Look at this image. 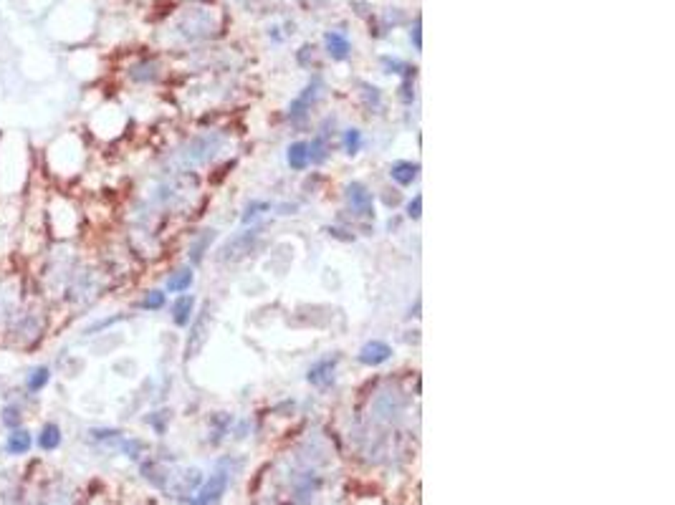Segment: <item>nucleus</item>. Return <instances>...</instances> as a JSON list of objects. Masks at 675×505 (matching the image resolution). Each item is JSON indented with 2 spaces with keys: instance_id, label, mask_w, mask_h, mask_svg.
<instances>
[{
  "instance_id": "nucleus-1",
  "label": "nucleus",
  "mask_w": 675,
  "mask_h": 505,
  "mask_svg": "<svg viewBox=\"0 0 675 505\" xmlns=\"http://www.w3.org/2000/svg\"><path fill=\"white\" fill-rule=\"evenodd\" d=\"M46 314L41 308V301H33V303H18L13 308V314L8 316L6 321L0 323L3 326V336L8 339V344L13 349H21V352H30L36 349L46 336Z\"/></svg>"
},
{
  "instance_id": "nucleus-2",
  "label": "nucleus",
  "mask_w": 675,
  "mask_h": 505,
  "mask_svg": "<svg viewBox=\"0 0 675 505\" xmlns=\"http://www.w3.org/2000/svg\"><path fill=\"white\" fill-rule=\"evenodd\" d=\"M53 379V369L48 364H33L28 372L23 374V394L36 399L38 394H44L48 384Z\"/></svg>"
},
{
  "instance_id": "nucleus-3",
  "label": "nucleus",
  "mask_w": 675,
  "mask_h": 505,
  "mask_svg": "<svg viewBox=\"0 0 675 505\" xmlns=\"http://www.w3.org/2000/svg\"><path fill=\"white\" fill-rule=\"evenodd\" d=\"M33 447H36V439H33V432L26 425L18 427V430H10L6 435V439H3V452L8 457H26V455H30Z\"/></svg>"
},
{
  "instance_id": "nucleus-4",
  "label": "nucleus",
  "mask_w": 675,
  "mask_h": 505,
  "mask_svg": "<svg viewBox=\"0 0 675 505\" xmlns=\"http://www.w3.org/2000/svg\"><path fill=\"white\" fill-rule=\"evenodd\" d=\"M33 439H36L38 452L51 455V452H56V450H61V445H64V430H61L59 422L46 419L44 425L38 427V432L33 435Z\"/></svg>"
},
{
  "instance_id": "nucleus-5",
  "label": "nucleus",
  "mask_w": 675,
  "mask_h": 505,
  "mask_svg": "<svg viewBox=\"0 0 675 505\" xmlns=\"http://www.w3.org/2000/svg\"><path fill=\"white\" fill-rule=\"evenodd\" d=\"M225 488H228L225 473H213L210 480L198 490V495H195L192 500H187V503L190 505H215L218 500H221L223 493H225Z\"/></svg>"
},
{
  "instance_id": "nucleus-6",
  "label": "nucleus",
  "mask_w": 675,
  "mask_h": 505,
  "mask_svg": "<svg viewBox=\"0 0 675 505\" xmlns=\"http://www.w3.org/2000/svg\"><path fill=\"white\" fill-rule=\"evenodd\" d=\"M346 200H349V205H352L360 215H364V218H372V215H375L372 192H369L362 182H352L349 187H346Z\"/></svg>"
},
{
  "instance_id": "nucleus-7",
  "label": "nucleus",
  "mask_w": 675,
  "mask_h": 505,
  "mask_svg": "<svg viewBox=\"0 0 675 505\" xmlns=\"http://www.w3.org/2000/svg\"><path fill=\"white\" fill-rule=\"evenodd\" d=\"M256 238H258V230H246L243 235H235L233 240L225 242V248L221 250V258L223 260H238L246 253H250V245H253Z\"/></svg>"
},
{
  "instance_id": "nucleus-8",
  "label": "nucleus",
  "mask_w": 675,
  "mask_h": 505,
  "mask_svg": "<svg viewBox=\"0 0 675 505\" xmlns=\"http://www.w3.org/2000/svg\"><path fill=\"white\" fill-rule=\"evenodd\" d=\"M392 356V349L385 341H367V344L360 349V361L364 366H380Z\"/></svg>"
},
{
  "instance_id": "nucleus-9",
  "label": "nucleus",
  "mask_w": 675,
  "mask_h": 505,
  "mask_svg": "<svg viewBox=\"0 0 675 505\" xmlns=\"http://www.w3.org/2000/svg\"><path fill=\"white\" fill-rule=\"evenodd\" d=\"M23 422H26V407L18 399H8L0 407V427H6L8 432H10V430L23 427Z\"/></svg>"
},
{
  "instance_id": "nucleus-10",
  "label": "nucleus",
  "mask_w": 675,
  "mask_h": 505,
  "mask_svg": "<svg viewBox=\"0 0 675 505\" xmlns=\"http://www.w3.org/2000/svg\"><path fill=\"white\" fill-rule=\"evenodd\" d=\"M192 311H195V296L192 293H180L175 298V303H172V323L180 326V329L190 326Z\"/></svg>"
},
{
  "instance_id": "nucleus-11",
  "label": "nucleus",
  "mask_w": 675,
  "mask_h": 505,
  "mask_svg": "<svg viewBox=\"0 0 675 505\" xmlns=\"http://www.w3.org/2000/svg\"><path fill=\"white\" fill-rule=\"evenodd\" d=\"M337 361L339 356H326V359L316 361L311 369H308L306 379L311 381V384H316V387H326L331 379H334V369H337Z\"/></svg>"
},
{
  "instance_id": "nucleus-12",
  "label": "nucleus",
  "mask_w": 675,
  "mask_h": 505,
  "mask_svg": "<svg viewBox=\"0 0 675 505\" xmlns=\"http://www.w3.org/2000/svg\"><path fill=\"white\" fill-rule=\"evenodd\" d=\"M207 323H210V311H203V316H200L198 321L192 323V334L190 339H187V349H185V354H187V359L190 356H195V354L203 349V344H205L207 339Z\"/></svg>"
},
{
  "instance_id": "nucleus-13",
  "label": "nucleus",
  "mask_w": 675,
  "mask_h": 505,
  "mask_svg": "<svg viewBox=\"0 0 675 505\" xmlns=\"http://www.w3.org/2000/svg\"><path fill=\"white\" fill-rule=\"evenodd\" d=\"M324 46H326V53H329L334 61H344L346 56H349V51H352L349 38H346L342 30H329V33L324 36Z\"/></svg>"
},
{
  "instance_id": "nucleus-14",
  "label": "nucleus",
  "mask_w": 675,
  "mask_h": 505,
  "mask_svg": "<svg viewBox=\"0 0 675 505\" xmlns=\"http://www.w3.org/2000/svg\"><path fill=\"white\" fill-rule=\"evenodd\" d=\"M316 96H319L316 86H311V84H308V86L304 88V94H301L299 99H294V102H291V106H288V119H291V122H301V119L306 117V109L314 104Z\"/></svg>"
},
{
  "instance_id": "nucleus-15",
  "label": "nucleus",
  "mask_w": 675,
  "mask_h": 505,
  "mask_svg": "<svg viewBox=\"0 0 675 505\" xmlns=\"http://www.w3.org/2000/svg\"><path fill=\"white\" fill-rule=\"evenodd\" d=\"M192 280H195V273H192V268H180V271L169 273V278L165 280V293H185V291H190Z\"/></svg>"
},
{
  "instance_id": "nucleus-16",
  "label": "nucleus",
  "mask_w": 675,
  "mask_h": 505,
  "mask_svg": "<svg viewBox=\"0 0 675 505\" xmlns=\"http://www.w3.org/2000/svg\"><path fill=\"white\" fill-rule=\"evenodd\" d=\"M418 172H420V164H415V162H395V164L389 167L392 180H395L397 184H403V187L415 182V180H418Z\"/></svg>"
},
{
  "instance_id": "nucleus-17",
  "label": "nucleus",
  "mask_w": 675,
  "mask_h": 505,
  "mask_svg": "<svg viewBox=\"0 0 675 505\" xmlns=\"http://www.w3.org/2000/svg\"><path fill=\"white\" fill-rule=\"evenodd\" d=\"M286 162L288 167L296 169V172H301V169L308 167V142H294V144H288L286 149Z\"/></svg>"
},
{
  "instance_id": "nucleus-18",
  "label": "nucleus",
  "mask_w": 675,
  "mask_h": 505,
  "mask_svg": "<svg viewBox=\"0 0 675 505\" xmlns=\"http://www.w3.org/2000/svg\"><path fill=\"white\" fill-rule=\"evenodd\" d=\"M165 303H167V293L160 291V288H154V291H147L145 296H142L140 308L142 311H162Z\"/></svg>"
},
{
  "instance_id": "nucleus-19",
  "label": "nucleus",
  "mask_w": 675,
  "mask_h": 505,
  "mask_svg": "<svg viewBox=\"0 0 675 505\" xmlns=\"http://www.w3.org/2000/svg\"><path fill=\"white\" fill-rule=\"evenodd\" d=\"M119 450H122L129 460H140L142 455H145V450H147V445H145L140 437H122L119 439Z\"/></svg>"
},
{
  "instance_id": "nucleus-20",
  "label": "nucleus",
  "mask_w": 675,
  "mask_h": 505,
  "mask_svg": "<svg viewBox=\"0 0 675 505\" xmlns=\"http://www.w3.org/2000/svg\"><path fill=\"white\" fill-rule=\"evenodd\" d=\"M89 437L94 439V442H119L124 435H122V430H117V427H91V430H89Z\"/></svg>"
},
{
  "instance_id": "nucleus-21",
  "label": "nucleus",
  "mask_w": 675,
  "mask_h": 505,
  "mask_svg": "<svg viewBox=\"0 0 675 505\" xmlns=\"http://www.w3.org/2000/svg\"><path fill=\"white\" fill-rule=\"evenodd\" d=\"M129 76H132L137 84H149V81L157 79V66H154V64H149V61H145V64H137V66H132Z\"/></svg>"
},
{
  "instance_id": "nucleus-22",
  "label": "nucleus",
  "mask_w": 675,
  "mask_h": 505,
  "mask_svg": "<svg viewBox=\"0 0 675 505\" xmlns=\"http://www.w3.org/2000/svg\"><path fill=\"white\" fill-rule=\"evenodd\" d=\"M362 146V132L360 129H346L344 132V149L346 154H357Z\"/></svg>"
},
{
  "instance_id": "nucleus-23",
  "label": "nucleus",
  "mask_w": 675,
  "mask_h": 505,
  "mask_svg": "<svg viewBox=\"0 0 675 505\" xmlns=\"http://www.w3.org/2000/svg\"><path fill=\"white\" fill-rule=\"evenodd\" d=\"M0 505H28V503H26V498H23V490L15 485V488H10V490L0 493Z\"/></svg>"
},
{
  "instance_id": "nucleus-24",
  "label": "nucleus",
  "mask_w": 675,
  "mask_h": 505,
  "mask_svg": "<svg viewBox=\"0 0 675 505\" xmlns=\"http://www.w3.org/2000/svg\"><path fill=\"white\" fill-rule=\"evenodd\" d=\"M210 240H213V233L203 235V240H200L198 245H195V248H192V263H198L200 258H203V250L207 248V242H210Z\"/></svg>"
},
{
  "instance_id": "nucleus-25",
  "label": "nucleus",
  "mask_w": 675,
  "mask_h": 505,
  "mask_svg": "<svg viewBox=\"0 0 675 505\" xmlns=\"http://www.w3.org/2000/svg\"><path fill=\"white\" fill-rule=\"evenodd\" d=\"M420 207H423V198L420 195H415V200H410V205H407V215H410L412 220L420 218Z\"/></svg>"
},
{
  "instance_id": "nucleus-26",
  "label": "nucleus",
  "mask_w": 675,
  "mask_h": 505,
  "mask_svg": "<svg viewBox=\"0 0 675 505\" xmlns=\"http://www.w3.org/2000/svg\"><path fill=\"white\" fill-rule=\"evenodd\" d=\"M258 210H268V202H256V205L248 207V213L243 215V222H248L250 218H256V215H261Z\"/></svg>"
},
{
  "instance_id": "nucleus-27",
  "label": "nucleus",
  "mask_w": 675,
  "mask_h": 505,
  "mask_svg": "<svg viewBox=\"0 0 675 505\" xmlns=\"http://www.w3.org/2000/svg\"><path fill=\"white\" fill-rule=\"evenodd\" d=\"M410 38L415 41V48H423V41H420V21H415V26H412V30H410Z\"/></svg>"
},
{
  "instance_id": "nucleus-28",
  "label": "nucleus",
  "mask_w": 675,
  "mask_h": 505,
  "mask_svg": "<svg viewBox=\"0 0 675 505\" xmlns=\"http://www.w3.org/2000/svg\"><path fill=\"white\" fill-rule=\"evenodd\" d=\"M382 64H385V66H387L389 71H392V68H405L403 61H397V59H382Z\"/></svg>"
}]
</instances>
